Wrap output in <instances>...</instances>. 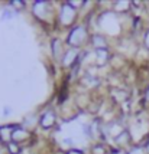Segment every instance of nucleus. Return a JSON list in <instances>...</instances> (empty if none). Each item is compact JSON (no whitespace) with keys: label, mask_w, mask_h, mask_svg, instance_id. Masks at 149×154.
Wrapping results in <instances>:
<instances>
[]
</instances>
